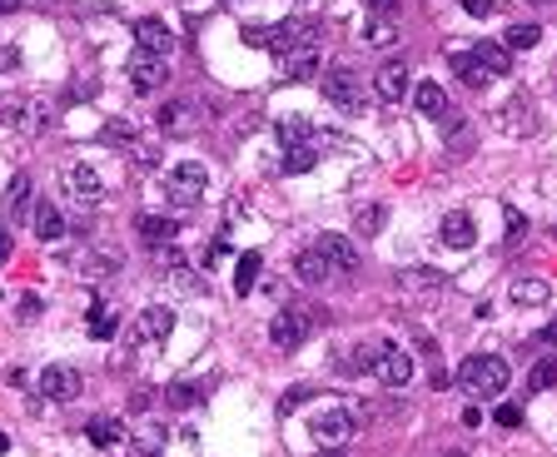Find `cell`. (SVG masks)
Masks as SVG:
<instances>
[{"instance_id":"cell-1","label":"cell","mask_w":557,"mask_h":457,"mask_svg":"<svg viewBox=\"0 0 557 457\" xmlns=\"http://www.w3.org/2000/svg\"><path fill=\"white\" fill-rule=\"evenodd\" d=\"M458 388L472 392V398H498L508 388V363L498 353H472L458 363Z\"/></svg>"},{"instance_id":"cell-2","label":"cell","mask_w":557,"mask_h":457,"mask_svg":"<svg viewBox=\"0 0 557 457\" xmlns=\"http://www.w3.org/2000/svg\"><path fill=\"white\" fill-rule=\"evenodd\" d=\"M204 189H209V174H204V164H199V159L174 164L170 179H164V194H170L174 209H194L199 199H204Z\"/></svg>"},{"instance_id":"cell-3","label":"cell","mask_w":557,"mask_h":457,"mask_svg":"<svg viewBox=\"0 0 557 457\" xmlns=\"http://www.w3.org/2000/svg\"><path fill=\"white\" fill-rule=\"evenodd\" d=\"M313 323H323V313H309V308H279L274 323H269V343H274L279 353H293V348L309 338Z\"/></svg>"},{"instance_id":"cell-4","label":"cell","mask_w":557,"mask_h":457,"mask_svg":"<svg viewBox=\"0 0 557 457\" xmlns=\"http://www.w3.org/2000/svg\"><path fill=\"white\" fill-rule=\"evenodd\" d=\"M35 388H40L45 402H75L80 388H85V378H80V368H70V363H50V368H40Z\"/></svg>"},{"instance_id":"cell-5","label":"cell","mask_w":557,"mask_h":457,"mask_svg":"<svg viewBox=\"0 0 557 457\" xmlns=\"http://www.w3.org/2000/svg\"><path fill=\"white\" fill-rule=\"evenodd\" d=\"M199 124H204V110H199L194 100H170V104H160V110H154V130L174 134V140H180V134H194Z\"/></svg>"},{"instance_id":"cell-6","label":"cell","mask_w":557,"mask_h":457,"mask_svg":"<svg viewBox=\"0 0 557 457\" xmlns=\"http://www.w3.org/2000/svg\"><path fill=\"white\" fill-rule=\"evenodd\" d=\"M373 378L383 382V388H408V378H413V358L403 353L398 343H383L378 348V358H373Z\"/></svg>"},{"instance_id":"cell-7","label":"cell","mask_w":557,"mask_h":457,"mask_svg":"<svg viewBox=\"0 0 557 457\" xmlns=\"http://www.w3.org/2000/svg\"><path fill=\"white\" fill-rule=\"evenodd\" d=\"M309 45H319V25L313 20H283V25L269 35V50L274 55H293V50H309Z\"/></svg>"},{"instance_id":"cell-8","label":"cell","mask_w":557,"mask_h":457,"mask_svg":"<svg viewBox=\"0 0 557 457\" xmlns=\"http://www.w3.org/2000/svg\"><path fill=\"white\" fill-rule=\"evenodd\" d=\"M164 80H170V65H164V55H150V50H140V55L130 60V84H134L140 94L164 90Z\"/></svg>"},{"instance_id":"cell-9","label":"cell","mask_w":557,"mask_h":457,"mask_svg":"<svg viewBox=\"0 0 557 457\" xmlns=\"http://www.w3.org/2000/svg\"><path fill=\"white\" fill-rule=\"evenodd\" d=\"M313 442L319 448H339V442H349V432H353V412L349 408H329V412H319L313 418Z\"/></svg>"},{"instance_id":"cell-10","label":"cell","mask_w":557,"mask_h":457,"mask_svg":"<svg viewBox=\"0 0 557 457\" xmlns=\"http://www.w3.org/2000/svg\"><path fill=\"white\" fill-rule=\"evenodd\" d=\"M313 249L329 259L333 273H359V243L343 239V233H319V243H313Z\"/></svg>"},{"instance_id":"cell-11","label":"cell","mask_w":557,"mask_h":457,"mask_svg":"<svg viewBox=\"0 0 557 457\" xmlns=\"http://www.w3.org/2000/svg\"><path fill=\"white\" fill-rule=\"evenodd\" d=\"M323 100L329 104H339V110H359V100H363V90H359V75L353 70H329L323 75Z\"/></svg>"},{"instance_id":"cell-12","label":"cell","mask_w":557,"mask_h":457,"mask_svg":"<svg viewBox=\"0 0 557 457\" xmlns=\"http://www.w3.org/2000/svg\"><path fill=\"white\" fill-rule=\"evenodd\" d=\"M403 90H408V65H403V60H383L378 75H373V94L383 104H398V100H403Z\"/></svg>"},{"instance_id":"cell-13","label":"cell","mask_w":557,"mask_h":457,"mask_svg":"<svg viewBox=\"0 0 557 457\" xmlns=\"http://www.w3.org/2000/svg\"><path fill=\"white\" fill-rule=\"evenodd\" d=\"M498 124H502L508 134H532V130H538V114H532V100H528V94H512V100H502Z\"/></svg>"},{"instance_id":"cell-14","label":"cell","mask_w":557,"mask_h":457,"mask_svg":"<svg viewBox=\"0 0 557 457\" xmlns=\"http://www.w3.org/2000/svg\"><path fill=\"white\" fill-rule=\"evenodd\" d=\"M438 239H443L448 249H472V243H478V229H472V219L463 209H453V214H443V224H438Z\"/></svg>"},{"instance_id":"cell-15","label":"cell","mask_w":557,"mask_h":457,"mask_svg":"<svg viewBox=\"0 0 557 457\" xmlns=\"http://www.w3.org/2000/svg\"><path fill=\"white\" fill-rule=\"evenodd\" d=\"M134 40H140V50H150V55H170L174 50V30L164 25V20H140V25H134Z\"/></svg>"},{"instance_id":"cell-16","label":"cell","mask_w":557,"mask_h":457,"mask_svg":"<svg viewBox=\"0 0 557 457\" xmlns=\"http://www.w3.org/2000/svg\"><path fill=\"white\" fill-rule=\"evenodd\" d=\"M170 328H174V308L154 303V308H144V313H140L134 338H140V343H154V338H170Z\"/></svg>"},{"instance_id":"cell-17","label":"cell","mask_w":557,"mask_h":457,"mask_svg":"<svg viewBox=\"0 0 557 457\" xmlns=\"http://www.w3.org/2000/svg\"><path fill=\"white\" fill-rule=\"evenodd\" d=\"M65 189L80 199V204H100V194H104V189H100V174H94L90 164H70V169H65Z\"/></svg>"},{"instance_id":"cell-18","label":"cell","mask_w":557,"mask_h":457,"mask_svg":"<svg viewBox=\"0 0 557 457\" xmlns=\"http://www.w3.org/2000/svg\"><path fill=\"white\" fill-rule=\"evenodd\" d=\"M279 70H283V80H319V45L279 55Z\"/></svg>"},{"instance_id":"cell-19","label":"cell","mask_w":557,"mask_h":457,"mask_svg":"<svg viewBox=\"0 0 557 457\" xmlns=\"http://www.w3.org/2000/svg\"><path fill=\"white\" fill-rule=\"evenodd\" d=\"M134 229H140V243H144V249H164V243H174V219L140 214V219H134Z\"/></svg>"},{"instance_id":"cell-20","label":"cell","mask_w":557,"mask_h":457,"mask_svg":"<svg viewBox=\"0 0 557 457\" xmlns=\"http://www.w3.org/2000/svg\"><path fill=\"white\" fill-rule=\"evenodd\" d=\"M478 65L488 70L492 80H502V75H512V55H508V45H492V40H478Z\"/></svg>"},{"instance_id":"cell-21","label":"cell","mask_w":557,"mask_h":457,"mask_svg":"<svg viewBox=\"0 0 557 457\" xmlns=\"http://www.w3.org/2000/svg\"><path fill=\"white\" fill-rule=\"evenodd\" d=\"M30 224H35V239H60V233H65V219H60V209L50 204V199H40L35 209H30Z\"/></svg>"},{"instance_id":"cell-22","label":"cell","mask_w":557,"mask_h":457,"mask_svg":"<svg viewBox=\"0 0 557 457\" xmlns=\"http://www.w3.org/2000/svg\"><path fill=\"white\" fill-rule=\"evenodd\" d=\"M373 358H378L373 343H349L339 358H333V363H339V373L353 378V373H373Z\"/></svg>"},{"instance_id":"cell-23","label":"cell","mask_w":557,"mask_h":457,"mask_svg":"<svg viewBox=\"0 0 557 457\" xmlns=\"http://www.w3.org/2000/svg\"><path fill=\"white\" fill-rule=\"evenodd\" d=\"M293 269H299V283H329V279H333L329 259H323L319 249H303L299 259H293Z\"/></svg>"},{"instance_id":"cell-24","label":"cell","mask_w":557,"mask_h":457,"mask_svg":"<svg viewBox=\"0 0 557 457\" xmlns=\"http://www.w3.org/2000/svg\"><path fill=\"white\" fill-rule=\"evenodd\" d=\"M443 283L448 279L438 269H403V273H398V289H403V293H438Z\"/></svg>"},{"instance_id":"cell-25","label":"cell","mask_w":557,"mask_h":457,"mask_svg":"<svg viewBox=\"0 0 557 457\" xmlns=\"http://www.w3.org/2000/svg\"><path fill=\"white\" fill-rule=\"evenodd\" d=\"M413 100H418V110H423L428 120H443V114H448V94H443V84H438V80H423L413 90Z\"/></svg>"},{"instance_id":"cell-26","label":"cell","mask_w":557,"mask_h":457,"mask_svg":"<svg viewBox=\"0 0 557 457\" xmlns=\"http://www.w3.org/2000/svg\"><path fill=\"white\" fill-rule=\"evenodd\" d=\"M453 70H458V80H463L468 90H488V84H492V75L478 65V55H472V50H458V55H453Z\"/></svg>"},{"instance_id":"cell-27","label":"cell","mask_w":557,"mask_h":457,"mask_svg":"<svg viewBox=\"0 0 557 457\" xmlns=\"http://www.w3.org/2000/svg\"><path fill=\"white\" fill-rule=\"evenodd\" d=\"M283 150H289V154L279 159L283 174H303V169L319 164V140H313V144H283Z\"/></svg>"},{"instance_id":"cell-28","label":"cell","mask_w":557,"mask_h":457,"mask_svg":"<svg viewBox=\"0 0 557 457\" xmlns=\"http://www.w3.org/2000/svg\"><path fill=\"white\" fill-rule=\"evenodd\" d=\"M164 442H170V432H164L160 422H144V428H134V452H140V457H160Z\"/></svg>"},{"instance_id":"cell-29","label":"cell","mask_w":557,"mask_h":457,"mask_svg":"<svg viewBox=\"0 0 557 457\" xmlns=\"http://www.w3.org/2000/svg\"><path fill=\"white\" fill-rule=\"evenodd\" d=\"M85 438L94 442V448H114V442L124 438V428H120V418H90V428H85Z\"/></svg>"},{"instance_id":"cell-30","label":"cell","mask_w":557,"mask_h":457,"mask_svg":"<svg viewBox=\"0 0 557 457\" xmlns=\"http://www.w3.org/2000/svg\"><path fill=\"white\" fill-rule=\"evenodd\" d=\"M259 263H264V259H259L254 249L239 253V263H234V293H249V289L259 283Z\"/></svg>"},{"instance_id":"cell-31","label":"cell","mask_w":557,"mask_h":457,"mask_svg":"<svg viewBox=\"0 0 557 457\" xmlns=\"http://www.w3.org/2000/svg\"><path fill=\"white\" fill-rule=\"evenodd\" d=\"M25 209H30V174H15V179H10V189H5V214L20 219Z\"/></svg>"},{"instance_id":"cell-32","label":"cell","mask_w":557,"mask_h":457,"mask_svg":"<svg viewBox=\"0 0 557 457\" xmlns=\"http://www.w3.org/2000/svg\"><path fill=\"white\" fill-rule=\"evenodd\" d=\"M279 140L283 144H313V140H319V130H313L309 120H283L279 124Z\"/></svg>"},{"instance_id":"cell-33","label":"cell","mask_w":557,"mask_h":457,"mask_svg":"<svg viewBox=\"0 0 557 457\" xmlns=\"http://www.w3.org/2000/svg\"><path fill=\"white\" fill-rule=\"evenodd\" d=\"M114 328H120V323H114V308L110 303H94L90 308V333L94 338H114Z\"/></svg>"},{"instance_id":"cell-34","label":"cell","mask_w":557,"mask_h":457,"mask_svg":"<svg viewBox=\"0 0 557 457\" xmlns=\"http://www.w3.org/2000/svg\"><path fill=\"white\" fill-rule=\"evenodd\" d=\"M353 229H359V233H378V229H383V204H359V209H353Z\"/></svg>"},{"instance_id":"cell-35","label":"cell","mask_w":557,"mask_h":457,"mask_svg":"<svg viewBox=\"0 0 557 457\" xmlns=\"http://www.w3.org/2000/svg\"><path fill=\"white\" fill-rule=\"evenodd\" d=\"M542 299H548V283H538V279L512 283V303H542Z\"/></svg>"},{"instance_id":"cell-36","label":"cell","mask_w":557,"mask_h":457,"mask_svg":"<svg viewBox=\"0 0 557 457\" xmlns=\"http://www.w3.org/2000/svg\"><path fill=\"white\" fill-rule=\"evenodd\" d=\"M363 40H369V45H388V40H393V15H373Z\"/></svg>"},{"instance_id":"cell-37","label":"cell","mask_w":557,"mask_h":457,"mask_svg":"<svg viewBox=\"0 0 557 457\" xmlns=\"http://www.w3.org/2000/svg\"><path fill=\"white\" fill-rule=\"evenodd\" d=\"M538 40H542L538 25H512V30H508V50H532Z\"/></svg>"},{"instance_id":"cell-38","label":"cell","mask_w":557,"mask_h":457,"mask_svg":"<svg viewBox=\"0 0 557 457\" xmlns=\"http://www.w3.org/2000/svg\"><path fill=\"white\" fill-rule=\"evenodd\" d=\"M548 388H557V358H542L532 368V392H548Z\"/></svg>"},{"instance_id":"cell-39","label":"cell","mask_w":557,"mask_h":457,"mask_svg":"<svg viewBox=\"0 0 557 457\" xmlns=\"http://www.w3.org/2000/svg\"><path fill=\"white\" fill-rule=\"evenodd\" d=\"M104 144H130V150H134V124L110 120V124H104Z\"/></svg>"},{"instance_id":"cell-40","label":"cell","mask_w":557,"mask_h":457,"mask_svg":"<svg viewBox=\"0 0 557 457\" xmlns=\"http://www.w3.org/2000/svg\"><path fill=\"white\" fill-rule=\"evenodd\" d=\"M40 313H45V299H35V293H25V299H20V308H15V323H35Z\"/></svg>"},{"instance_id":"cell-41","label":"cell","mask_w":557,"mask_h":457,"mask_svg":"<svg viewBox=\"0 0 557 457\" xmlns=\"http://www.w3.org/2000/svg\"><path fill=\"white\" fill-rule=\"evenodd\" d=\"M20 104H25V94H0V124H15Z\"/></svg>"},{"instance_id":"cell-42","label":"cell","mask_w":557,"mask_h":457,"mask_svg":"<svg viewBox=\"0 0 557 457\" xmlns=\"http://www.w3.org/2000/svg\"><path fill=\"white\" fill-rule=\"evenodd\" d=\"M492 418H498V428H522V408H518V402H498Z\"/></svg>"},{"instance_id":"cell-43","label":"cell","mask_w":557,"mask_h":457,"mask_svg":"<svg viewBox=\"0 0 557 457\" xmlns=\"http://www.w3.org/2000/svg\"><path fill=\"white\" fill-rule=\"evenodd\" d=\"M194 398H199V388H194V382H174V388H170V402H174V408H189Z\"/></svg>"},{"instance_id":"cell-44","label":"cell","mask_w":557,"mask_h":457,"mask_svg":"<svg viewBox=\"0 0 557 457\" xmlns=\"http://www.w3.org/2000/svg\"><path fill=\"white\" fill-rule=\"evenodd\" d=\"M522 233H528V219L518 209H508V243H522Z\"/></svg>"},{"instance_id":"cell-45","label":"cell","mask_w":557,"mask_h":457,"mask_svg":"<svg viewBox=\"0 0 557 457\" xmlns=\"http://www.w3.org/2000/svg\"><path fill=\"white\" fill-rule=\"evenodd\" d=\"M303 398H313V388H293V392H289V398H283V402H279V412H293V408H299V402H303Z\"/></svg>"},{"instance_id":"cell-46","label":"cell","mask_w":557,"mask_h":457,"mask_svg":"<svg viewBox=\"0 0 557 457\" xmlns=\"http://www.w3.org/2000/svg\"><path fill=\"white\" fill-rule=\"evenodd\" d=\"M244 45H269V30L264 25H244Z\"/></svg>"},{"instance_id":"cell-47","label":"cell","mask_w":557,"mask_h":457,"mask_svg":"<svg viewBox=\"0 0 557 457\" xmlns=\"http://www.w3.org/2000/svg\"><path fill=\"white\" fill-rule=\"evenodd\" d=\"M154 159H160V154H154V150H150V144H134V164H144V169H150V164H154Z\"/></svg>"},{"instance_id":"cell-48","label":"cell","mask_w":557,"mask_h":457,"mask_svg":"<svg viewBox=\"0 0 557 457\" xmlns=\"http://www.w3.org/2000/svg\"><path fill=\"white\" fill-rule=\"evenodd\" d=\"M10 253H15V239H10V229H0V263H5Z\"/></svg>"},{"instance_id":"cell-49","label":"cell","mask_w":557,"mask_h":457,"mask_svg":"<svg viewBox=\"0 0 557 457\" xmlns=\"http://www.w3.org/2000/svg\"><path fill=\"white\" fill-rule=\"evenodd\" d=\"M463 10H468V15H488L492 0H463Z\"/></svg>"},{"instance_id":"cell-50","label":"cell","mask_w":557,"mask_h":457,"mask_svg":"<svg viewBox=\"0 0 557 457\" xmlns=\"http://www.w3.org/2000/svg\"><path fill=\"white\" fill-rule=\"evenodd\" d=\"M369 10H373V15H393L398 0H369Z\"/></svg>"},{"instance_id":"cell-51","label":"cell","mask_w":557,"mask_h":457,"mask_svg":"<svg viewBox=\"0 0 557 457\" xmlns=\"http://www.w3.org/2000/svg\"><path fill=\"white\" fill-rule=\"evenodd\" d=\"M538 338H542V343H557V323H548V328H542Z\"/></svg>"},{"instance_id":"cell-52","label":"cell","mask_w":557,"mask_h":457,"mask_svg":"<svg viewBox=\"0 0 557 457\" xmlns=\"http://www.w3.org/2000/svg\"><path fill=\"white\" fill-rule=\"evenodd\" d=\"M25 0H0V15H10V10H20Z\"/></svg>"},{"instance_id":"cell-53","label":"cell","mask_w":557,"mask_h":457,"mask_svg":"<svg viewBox=\"0 0 557 457\" xmlns=\"http://www.w3.org/2000/svg\"><path fill=\"white\" fill-rule=\"evenodd\" d=\"M15 60H20V55H15V50H10V45L0 50V65H15Z\"/></svg>"},{"instance_id":"cell-54","label":"cell","mask_w":557,"mask_h":457,"mask_svg":"<svg viewBox=\"0 0 557 457\" xmlns=\"http://www.w3.org/2000/svg\"><path fill=\"white\" fill-rule=\"evenodd\" d=\"M10 452V432H0V457H5Z\"/></svg>"},{"instance_id":"cell-55","label":"cell","mask_w":557,"mask_h":457,"mask_svg":"<svg viewBox=\"0 0 557 457\" xmlns=\"http://www.w3.org/2000/svg\"><path fill=\"white\" fill-rule=\"evenodd\" d=\"M319 457H343V452H339V448H323V452H319Z\"/></svg>"},{"instance_id":"cell-56","label":"cell","mask_w":557,"mask_h":457,"mask_svg":"<svg viewBox=\"0 0 557 457\" xmlns=\"http://www.w3.org/2000/svg\"><path fill=\"white\" fill-rule=\"evenodd\" d=\"M438 457H468V452H458V448H453V452H438Z\"/></svg>"},{"instance_id":"cell-57","label":"cell","mask_w":557,"mask_h":457,"mask_svg":"<svg viewBox=\"0 0 557 457\" xmlns=\"http://www.w3.org/2000/svg\"><path fill=\"white\" fill-rule=\"evenodd\" d=\"M532 5H548V0H532Z\"/></svg>"},{"instance_id":"cell-58","label":"cell","mask_w":557,"mask_h":457,"mask_svg":"<svg viewBox=\"0 0 557 457\" xmlns=\"http://www.w3.org/2000/svg\"><path fill=\"white\" fill-rule=\"evenodd\" d=\"M184 5H189V0H184Z\"/></svg>"}]
</instances>
